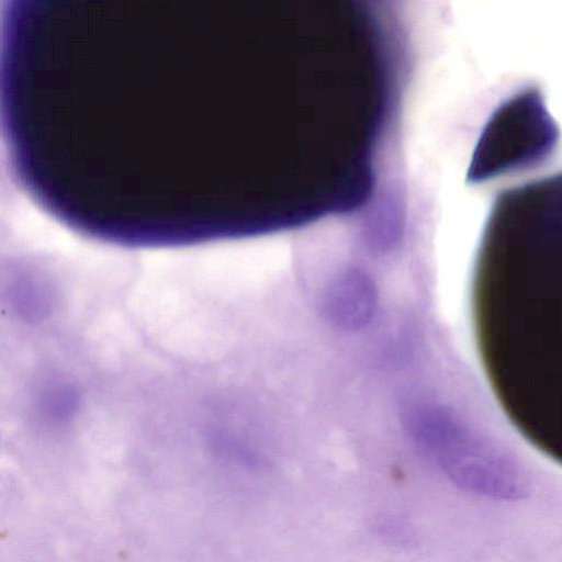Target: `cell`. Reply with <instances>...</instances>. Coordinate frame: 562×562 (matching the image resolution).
<instances>
[{"label":"cell","instance_id":"cell-1","mask_svg":"<svg viewBox=\"0 0 562 562\" xmlns=\"http://www.w3.org/2000/svg\"><path fill=\"white\" fill-rule=\"evenodd\" d=\"M20 99L30 150L76 213L189 244L307 205L341 90L318 0H60Z\"/></svg>","mask_w":562,"mask_h":562},{"label":"cell","instance_id":"cell-2","mask_svg":"<svg viewBox=\"0 0 562 562\" xmlns=\"http://www.w3.org/2000/svg\"><path fill=\"white\" fill-rule=\"evenodd\" d=\"M561 177L497 195L479 249L473 313L480 355L513 425L561 460Z\"/></svg>","mask_w":562,"mask_h":562},{"label":"cell","instance_id":"cell-3","mask_svg":"<svg viewBox=\"0 0 562 562\" xmlns=\"http://www.w3.org/2000/svg\"><path fill=\"white\" fill-rule=\"evenodd\" d=\"M558 130L541 94L525 89L499 105L483 130L468 179L485 180L542 161L552 150Z\"/></svg>","mask_w":562,"mask_h":562}]
</instances>
